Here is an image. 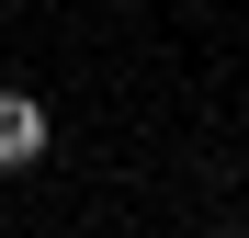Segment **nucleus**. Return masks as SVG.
Instances as JSON below:
<instances>
[{"instance_id": "obj_1", "label": "nucleus", "mask_w": 249, "mask_h": 238, "mask_svg": "<svg viewBox=\"0 0 249 238\" xmlns=\"http://www.w3.org/2000/svg\"><path fill=\"white\" fill-rule=\"evenodd\" d=\"M46 159V113H34V91H0V170H34Z\"/></svg>"}]
</instances>
